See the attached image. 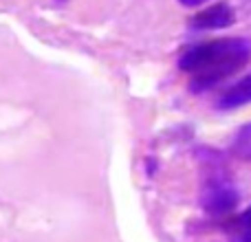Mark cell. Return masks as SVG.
<instances>
[{
	"mask_svg": "<svg viewBox=\"0 0 251 242\" xmlns=\"http://www.w3.org/2000/svg\"><path fill=\"white\" fill-rule=\"evenodd\" d=\"M251 42L245 38H218L187 47L178 57V69L190 79V91L201 95L247 66Z\"/></svg>",
	"mask_w": 251,
	"mask_h": 242,
	"instance_id": "obj_1",
	"label": "cell"
},
{
	"mask_svg": "<svg viewBox=\"0 0 251 242\" xmlns=\"http://www.w3.org/2000/svg\"><path fill=\"white\" fill-rule=\"evenodd\" d=\"M209 159L203 150V165H205V176H203V187H201V207L207 216L221 218L227 216L229 212H234V207L238 205L240 194L238 187L234 185L231 176L227 174V169L223 168L221 159L214 152H209Z\"/></svg>",
	"mask_w": 251,
	"mask_h": 242,
	"instance_id": "obj_2",
	"label": "cell"
},
{
	"mask_svg": "<svg viewBox=\"0 0 251 242\" xmlns=\"http://www.w3.org/2000/svg\"><path fill=\"white\" fill-rule=\"evenodd\" d=\"M234 24V11L227 2H218L212 7L203 9L190 20L192 31H214V29H225V26Z\"/></svg>",
	"mask_w": 251,
	"mask_h": 242,
	"instance_id": "obj_3",
	"label": "cell"
},
{
	"mask_svg": "<svg viewBox=\"0 0 251 242\" xmlns=\"http://www.w3.org/2000/svg\"><path fill=\"white\" fill-rule=\"evenodd\" d=\"M251 104V73L247 77L238 79L236 84H231L216 101V108L218 110H236V108H243V106Z\"/></svg>",
	"mask_w": 251,
	"mask_h": 242,
	"instance_id": "obj_4",
	"label": "cell"
},
{
	"mask_svg": "<svg viewBox=\"0 0 251 242\" xmlns=\"http://www.w3.org/2000/svg\"><path fill=\"white\" fill-rule=\"evenodd\" d=\"M227 242H251V205L225 225Z\"/></svg>",
	"mask_w": 251,
	"mask_h": 242,
	"instance_id": "obj_5",
	"label": "cell"
},
{
	"mask_svg": "<svg viewBox=\"0 0 251 242\" xmlns=\"http://www.w3.org/2000/svg\"><path fill=\"white\" fill-rule=\"evenodd\" d=\"M231 150L238 159L243 161H251V121L247 125L240 128V132L234 137V143H231Z\"/></svg>",
	"mask_w": 251,
	"mask_h": 242,
	"instance_id": "obj_6",
	"label": "cell"
},
{
	"mask_svg": "<svg viewBox=\"0 0 251 242\" xmlns=\"http://www.w3.org/2000/svg\"><path fill=\"white\" fill-rule=\"evenodd\" d=\"M181 4H185V7H199V4L207 2V0H178Z\"/></svg>",
	"mask_w": 251,
	"mask_h": 242,
	"instance_id": "obj_7",
	"label": "cell"
}]
</instances>
